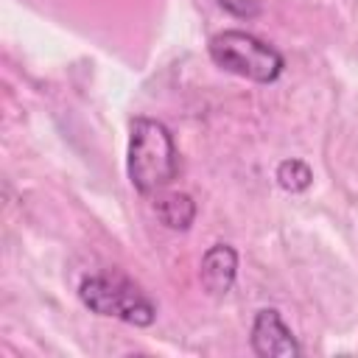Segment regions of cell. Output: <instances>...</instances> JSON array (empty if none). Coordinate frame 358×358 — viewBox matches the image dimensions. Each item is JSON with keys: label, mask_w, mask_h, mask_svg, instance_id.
<instances>
[{"label": "cell", "mask_w": 358, "mask_h": 358, "mask_svg": "<svg viewBox=\"0 0 358 358\" xmlns=\"http://www.w3.org/2000/svg\"><path fill=\"white\" fill-rule=\"evenodd\" d=\"M126 173L137 193L151 196L168 187L179 173V151L171 129L154 117H134L129 129Z\"/></svg>", "instance_id": "cell-1"}, {"label": "cell", "mask_w": 358, "mask_h": 358, "mask_svg": "<svg viewBox=\"0 0 358 358\" xmlns=\"http://www.w3.org/2000/svg\"><path fill=\"white\" fill-rule=\"evenodd\" d=\"M78 299L90 313L117 319L131 327H151L157 322L154 299L123 271L87 274L78 285Z\"/></svg>", "instance_id": "cell-2"}, {"label": "cell", "mask_w": 358, "mask_h": 358, "mask_svg": "<svg viewBox=\"0 0 358 358\" xmlns=\"http://www.w3.org/2000/svg\"><path fill=\"white\" fill-rule=\"evenodd\" d=\"M207 53L215 67L255 84H274L285 70V56L249 31L227 28L210 36Z\"/></svg>", "instance_id": "cell-3"}, {"label": "cell", "mask_w": 358, "mask_h": 358, "mask_svg": "<svg viewBox=\"0 0 358 358\" xmlns=\"http://www.w3.org/2000/svg\"><path fill=\"white\" fill-rule=\"evenodd\" d=\"M249 347L257 358H296V355H302L296 336L282 322V313L277 308H260L255 313L252 330H249Z\"/></svg>", "instance_id": "cell-4"}, {"label": "cell", "mask_w": 358, "mask_h": 358, "mask_svg": "<svg viewBox=\"0 0 358 358\" xmlns=\"http://www.w3.org/2000/svg\"><path fill=\"white\" fill-rule=\"evenodd\" d=\"M238 277V252L229 243H213L207 246V252L201 255V266H199V282L204 288L207 296L221 299L232 291Z\"/></svg>", "instance_id": "cell-5"}, {"label": "cell", "mask_w": 358, "mask_h": 358, "mask_svg": "<svg viewBox=\"0 0 358 358\" xmlns=\"http://www.w3.org/2000/svg\"><path fill=\"white\" fill-rule=\"evenodd\" d=\"M154 215L159 218L162 227L185 232L196 221V201L187 193H162L154 201Z\"/></svg>", "instance_id": "cell-6"}, {"label": "cell", "mask_w": 358, "mask_h": 358, "mask_svg": "<svg viewBox=\"0 0 358 358\" xmlns=\"http://www.w3.org/2000/svg\"><path fill=\"white\" fill-rule=\"evenodd\" d=\"M274 179H277V185H280L285 193H305V190L313 185V171H310V165H308L305 159L288 157V159H282V162L277 165Z\"/></svg>", "instance_id": "cell-7"}, {"label": "cell", "mask_w": 358, "mask_h": 358, "mask_svg": "<svg viewBox=\"0 0 358 358\" xmlns=\"http://www.w3.org/2000/svg\"><path fill=\"white\" fill-rule=\"evenodd\" d=\"M227 14L238 17V20H255L260 11H263V3L260 0H215Z\"/></svg>", "instance_id": "cell-8"}]
</instances>
